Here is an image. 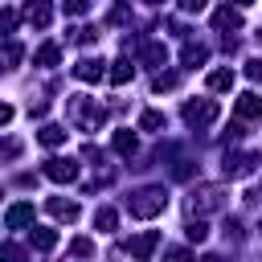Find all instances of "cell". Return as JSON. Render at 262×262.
<instances>
[{
	"instance_id": "6da1fadb",
	"label": "cell",
	"mask_w": 262,
	"mask_h": 262,
	"mask_svg": "<svg viewBox=\"0 0 262 262\" xmlns=\"http://www.w3.org/2000/svg\"><path fill=\"white\" fill-rule=\"evenodd\" d=\"M66 115H70V123H74L78 131H98V127L106 123V111H102L98 98H90V94H74L70 106H66Z\"/></svg>"
},
{
	"instance_id": "7a4b0ae2",
	"label": "cell",
	"mask_w": 262,
	"mask_h": 262,
	"mask_svg": "<svg viewBox=\"0 0 262 262\" xmlns=\"http://www.w3.org/2000/svg\"><path fill=\"white\" fill-rule=\"evenodd\" d=\"M164 209H168V192H164L160 184H147V188H139V192L127 196V213L139 217V221H151V217H160Z\"/></svg>"
},
{
	"instance_id": "3957f363",
	"label": "cell",
	"mask_w": 262,
	"mask_h": 262,
	"mask_svg": "<svg viewBox=\"0 0 262 262\" xmlns=\"http://www.w3.org/2000/svg\"><path fill=\"white\" fill-rule=\"evenodd\" d=\"M221 205H225V184H196L192 188V201H188L192 213H213Z\"/></svg>"
},
{
	"instance_id": "277c9868",
	"label": "cell",
	"mask_w": 262,
	"mask_h": 262,
	"mask_svg": "<svg viewBox=\"0 0 262 262\" xmlns=\"http://www.w3.org/2000/svg\"><path fill=\"white\" fill-rule=\"evenodd\" d=\"M217 115H221V106H217L213 98H201V102H184V123H188V127H196V131H201V127H209Z\"/></svg>"
},
{
	"instance_id": "5b68a950",
	"label": "cell",
	"mask_w": 262,
	"mask_h": 262,
	"mask_svg": "<svg viewBox=\"0 0 262 262\" xmlns=\"http://www.w3.org/2000/svg\"><path fill=\"white\" fill-rule=\"evenodd\" d=\"M45 176L53 184H74L78 180V164L70 156H53V160H45Z\"/></svg>"
},
{
	"instance_id": "8992f818",
	"label": "cell",
	"mask_w": 262,
	"mask_h": 262,
	"mask_svg": "<svg viewBox=\"0 0 262 262\" xmlns=\"http://www.w3.org/2000/svg\"><path fill=\"white\" fill-rule=\"evenodd\" d=\"M258 164V151H225V176H250Z\"/></svg>"
},
{
	"instance_id": "52a82bcc",
	"label": "cell",
	"mask_w": 262,
	"mask_h": 262,
	"mask_svg": "<svg viewBox=\"0 0 262 262\" xmlns=\"http://www.w3.org/2000/svg\"><path fill=\"white\" fill-rule=\"evenodd\" d=\"M33 225V201H12L4 209V229H29Z\"/></svg>"
},
{
	"instance_id": "ba28073f",
	"label": "cell",
	"mask_w": 262,
	"mask_h": 262,
	"mask_svg": "<svg viewBox=\"0 0 262 262\" xmlns=\"http://www.w3.org/2000/svg\"><path fill=\"white\" fill-rule=\"evenodd\" d=\"M156 246H160V233H156V229H143V233H135V237L127 242V254L143 262V258H151V254H156Z\"/></svg>"
},
{
	"instance_id": "9c48e42d",
	"label": "cell",
	"mask_w": 262,
	"mask_h": 262,
	"mask_svg": "<svg viewBox=\"0 0 262 262\" xmlns=\"http://www.w3.org/2000/svg\"><path fill=\"white\" fill-rule=\"evenodd\" d=\"M233 111H237V119L242 123H262V98L258 94H237V102H233Z\"/></svg>"
},
{
	"instance_id": "30bf717a",
	"label": "cell",
	"mask_w": 262,
	"mask_h": 262,
	"mask_svg": "<svg viewBox=\"0 0 262 262\" xmlns=\"http://www.w3.org/2000/svg\"><path fill=\"white\" fill-rule=\"evenodd\" d=\"M25 20H29L33 29H49V20H53V4H49V0H29V4H25Z\"/></svg>"
},
{
	"instance_id": "8fae6325",
	"label": "cell",
	"mask_w": 262,
	"mask_h": 262,
	"mask_svg": "<svg viewBox=\"0 0 262 262\" xmlns=\"http://www.w3.org/2000/svg\"><path fill=\"white\" fill-rule=\"evenodd\" d=\"M74 78L78 82H98V78H106V61L102 57H82L74 66Z\"/></svg>"
},
{
	"instance_id": "7c38bea8",
	"label": "cell",
	"mask_w": 262,
	"mask_h": 262,
	"mask_svg": "<svg viewBox=\"0 0 262 262\" xmlns=\"http://www.w3.org/2000/svg\"><path fill=\"white\" fill-rule=\"evenodd\" d=\"M213 25H217V29L229 37V33H237V29H242V12L225 4V8H217V12H213Z\"/></svg>"
},
{
	"instance_id": "4fadbf2b",
	"label": "cell",
	"mask_w": 262,
	"mask_h": 262,
	"mask_svg": "<svg viewBox=\"0 0 262 262\" xmlns=\"http://www.w3.org/2000/svg\"><path fill=\"white\" fill-rule=\"evenodd\" d=\"M106 78H111L115 86H127V82L135 78V66H131L127 57H119V61H111V70H106Z\"/></svg>"
},
{
	"instance_id": "5bb4252c",
	"label": "cell",
	"mask_w": 262,
	"mask_h": 262,
	"mask_svg": "<svg viewBox=\"0 0 262 262\" xmlns=\"http://www.w3.org/2000/svg\"><path fill=\"white\" fill-rule=\"evenodd\" d=\"M29 246L41 250V254H49L57 246V229H29Z\"/></svg>"
},
{
	"instance_id": "9a60e30c",
	"label": "cell",
	"mask_w": 262,
	"mask_h": 262,
	"mask_svg": "<svg viewBox=\"0 0 262 262\" xmlns=\"http://www.w3.org/2000/svg\"><path fill=\"white\" fill-rule=\"evenodd\" d=\"M33 61H37V66H45V70H49V66H57V61H61V45H57V41H45V45L33 53Z\"/></svg>"
},
{
	"instance_id": "2e32d148",
	"label": "cell",
	"mask_w": 262,
	"mask_h": 262,
	"mask_svg": "<svg viewBox=\"0 0 262 262\" xmlns=\"http://www.w3.org/2000/svg\"><path fill=\"white\" fill-rule=\"evenodd\" d=\"M139 57H143V66H164L168 49H164L160 41H143V45H139Z\"/></svg>"
},
{
	"instance_id": "e0dca14e",
	"label": "cell",
	"mask_w": 262,
	"mask_h": 262,
	"mask_svg": "<svg viewBox=\"0 0 262 262\" xmlns=\"http://www.w3.org/2000/svg\"><path fill=\"white\" fill-rule=\"evenodd\" d=\"M205 57H209V49H205L201 41H188V45H184V53H180V61H184L188 70H196V66H205Z\"/></svg>"
},
{
	"instance_id": "ac0fdd59",
	"label": "cell",
	"mask_w": 262,
	"mask_h": 262,
	"mask_svg": "<svg viewBox=\"0 0 262 262\" xmlns=\"http://www.w3.org/2000/svg\"><path fill=\"white\" fill-rule=\"evenodd\" d=\"M37 139H41L45 147H61V143H66V127H61V123H45V127L37 131Z\"/></svg>"
},
{
	"instance_id": "d6986e66",
	"label": "cell",
	"mask_w": 262,
	"mask_h": 262,
	"mask_svg": "<svg viewBox=\"0 0 262 262\" xmlns=\"http://www.w3.org/2000/svg\"><path fill=\"white\" fill-rule=\"evenodd\" d=\"M111 147H115L119 156H135V147H139V139H135V131L127 127V131H115V139H111Z\"/></svg>"
},
{
	"instance_id": "ffe728a7",
	"label": "cell",
	"mask_w": 262,
	"mask_h": 262,
	"mask_svg": "<svg viewBox=\"0 0 262 262\" xmlns=\"http://www.w3.org/2000/svg\"><path fill=\"white\" fill-rule=\"evenodd\" d=\"M205 86L209 90H233V70H209V78H205Z\"/></svg>"
},
{
	"instance_id": "44dd1931",
	"label": "cell",
	"mask_w": 262,
	"mask_h": 262,
	"mask_svg": "<svg viewBox=\"0 0 262 262\" xmlns=\"http://www.w3.org/2000/svg\"><path fill=\"white\" fill-rule=\"evenodd\" d=\"M49 213H53L57 221H78V205H74V201H61V196L49 201Z\"/></svg>"
},
{
	"instance_id": "7402d4cb",
	"label": "cell",
	"mask_w": 262,
	"mask_h": 262,
	"mask_svg": "<svg viewBox=\"0 0 262 262\" xmlns=\"http://www.w3.org/2000/svg\"><path fill=\"white\" fill-rule=\"evenodd\" d=\"M115 225H119V213L115 209H98L94 213V229L98 233H115Z\"/></svg>"
},
{
	"instance_id": "603a6c76",
	"label": "cell",
	"mask_w": 262,
	"mask_h": 262,
	"mask_svg": "<svg viewBox=\"0 0 262 262\" xmlns=\"http://www.w3.org/2000/svg\"><path fill=\"white\" fill-rule=\"evenodd\" d=\"M160 127H164V115L160 111H143L139 115V131H160Z\"/></svg>"
},
{
	"instance_id": "cb8c5ba5",
	"label": "cell",
	"mask_w": 262,
	"mask_h": 262,
	"mask_svg": "<svg viewBox=\"0 0 262 262\" xmlns=\"http://www.w3.org/2000/svg\"><path fill=\"white\" fill-rule=\"evenodd\" d=\"M184 233H188V242H196V246H201V242L209 237V225L196 217V221H188V229H184Z\"/></svg>"
},
{
	"instance_id": "d4e9b609",
	"label": "cell",
	"mask_w": 262,
	"mask_h": 262,
	"mask_svg": "<svg viewBox=\"0 0 262 262\" xmlns=\"http://www.w3.org/2000/svg\"><path fill=\"white\" fill-rule=\"evenodd\" d=\"M70 254H74V258H90V254H94V242H90V237H74V242H70Z\"/></svg>"
},
{
	"instance_id": "484cf974",
	"label": "cell",
	"mask_w": 262,
	"mask_h": 262,
	"mask_svg": "<svg viewBox=\"0 0 262 262\" xmlns=\"http://www.w3.org/2000/svg\"><path fill=\"white\" fill-rule=\"evenodd\" d=\"M61 12L66 16H82V12H90V0H61Z\"/></svg>"
},
{
	"instance_id": "4316f807",
	"label": "cell",
	"mask_w": 262,
	"mask_h": 262,
	"mask_svg": "<svg viewBox=\"0 0 262 262\" xmlns=\"http://www.w3.org/2000/svg\"><path fill=\"white\" fill-rule=\"evenodd\" d=\"M127 20H131V8L127 4H115L111 8V25H127Z\"/></svg>"
},
{
	"instance_id": "83f0119b",
	"label": "cell",
	"mask_w": 262,
	"mask_h": 262,
	"mask_svg": "<svg viewBox=\"0 0 262 262\" xmlns=\"http://www.w3.org/2000/svg\"><path fill=\"white\" fill-rule=\"evenodd\" d=\"M16 61H20V45H16V41H8V45H4V66L12 70Z\"/></svg>"
},
{
	"instance_id": "f1b7e54d",
	"label": "cell",
	"mask_w": 262,
	"mask_h": 262,
	"mask_svg": "<svg viewBox=\"0 0 262 262\" xmlns=\"http://www.w3.org/2000/svg\"><path fill=\"white\" fill-rule=\"evenodd\" d=\"M94 37H98V29H86V25H82V29H74V41H78V45H90Z\"/></svg>"
},
{
	"instance_id": "f546056e",
	"label": "cell",
	"mask_w": 262,
	"mask_h": 262,
	"mask_svg": "<svg viewBox=\"0 0 262 262\" xmlns=\"http://www.w3.org/2000/svg\"><path fill=\"white\" fill-rule=\"evenodd\" d=\"M176 86V74H156V90H172Z\"/></svg>"
},
{
	"instance_id": "4dcf8cb0",
	"label": "cell",
	"mask_w": 262,
	"mask_h": 262,
	"mask_svg": "<svg viewBox=\"0 0 262 262\" xmlns=\"http://www.w3.org/2000/svg\"><path fill=\"white\" fill-rule=\"evenodd\" d=\"M246 78H254V82H262V57H254V61L246 66Z\"/></svg>"
},
{
	"instance_id": "1f68e13d",
	"label": "cell",
	"mask_w": 262,
	"mask_h": 262,
	"mask_svg": "<svg viewBox=\"0 0 262 262\" xmlns=\"http://www.w3.org/2000/svg\"><path fill=\"white\" fill-rule=\"evenodd\" d=\"M176 4H180V12H201L209 0H176Z\"/></svg>"
},
{
	"instance_id": "d6a6232c",
	"label": "cell",
	"mask_w": 262,
	"mask_h": 262,
	"mask_svg": "<svg viewBox=\"0 0 262 262\" xmlns=\"http://www.w3.org/2000/svg\"><path fill=\"white\" fill-rule=\"evenodd\" d=\"M12 29H16V12H12V8H4V33H12Z\"/></svg>"
},
{
	"instance_id": "836d02e7",
	"label": "cell",
	"mask_w": 262,
	"mask_h": 262,
	"mask_svg": "<svg viewBox=\"0 0 262 262\" xmlns=\"http://www.w3.org/2000/svg\"><path fill=\"white\" fill-rule=\"evenodd\" d=\"M147 4H164V0H147Z\"/></svg>"
},
{
	"instance_id": "e575fe53",
	"label": "cell",
	"mask_w": 262,
	"mask_h": 262,
	"mask_svg": "<svg viewBox=\"0 0 262 262\" xmlns=\"http://www.w3.org/2000/svg\"><path fill=\"white\" fill-rule=\"evenodd\" d=\"M258 229H262V221H258Z\"/></svg>"
}]
</instances>
